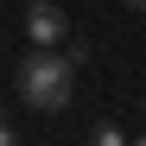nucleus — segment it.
<instances>
[{"mask_svg":"<svg viewBox=\"0 0 146 146\" xmlns=\"http://www.w3.org/2000/svg\"><path fill=\"white\" fill-rule=\"evenodd\" d=\"M127 7H133V13H146V0H127Z\"/></svg>","mask_w":146,"mask_h":146,"instance_id":"5","label":"nucleus"},{"mask_svg":"<svg viewBox=\"0 0 146 146\" xmlns=\"http://www.w3.org/2000/svg\"><path fill=\"white\" fill-rule=\"evenodd\" d=\"M89 146H133V140H127V133H121V127H114V121H102V127H95V133H89Z\"/></svg>","mask_w":146,"mask_h":146,"instance_id":"3","label":"nucleus"},{"mask_svg":"<svg viewBox=\"0 0 146 146\" xmlns=\"http://www.w3.org/2000/svg\"><path fill=\"white\" fill-rule=\"evenodd\" d=\"M13 83H19V95H26V108L64 114L70 95H76V64H70V51L57 57V51H44V44H32V57L13 70Z\"/></svg>","mask_w":146,"mask_h":146,"instance_id":"1","label":"nucleus"},{"mask_svg":"<svg viewBox=\"0 0 146 146\" xmlns=\"http://www.w3.org/2000/svg\"><path fill=\"white\" fill-rule=\"evenodd\" d=\"M133 146H146V133H140V140H133Z\"/></svg>","mask_w":146,"mask_h":146,"instance_id":"6","label":"nucleus"},{"mask_svg":"<svg viewBox=\"0 0 146 146\" xmlns=\"http://www.w3.org/2000/svg\"><path fill=\"white\" fill-rule=\"evenodd\" d=\"M26 38L44 44V51H57V44L70 38V19H64L57 0H32V7H26Z\"/></svg>","mask_w":146,"mask_h":146,"instance_id":"2","label":"nucleus"},{"mask_svg":"<svg viewBox=\"0 0 146 146\" xmlns=\"http://www.w3.org/2000/svg\"><path fill=\"white\" fill-rule=\"evenodd\" d=\"M0 146H19V133H13V127H7V121H0Z\"/></svg>","mask_w":146,"mask_h":146,"instance_id":"4","label":"nucleus"}]
</instances>
